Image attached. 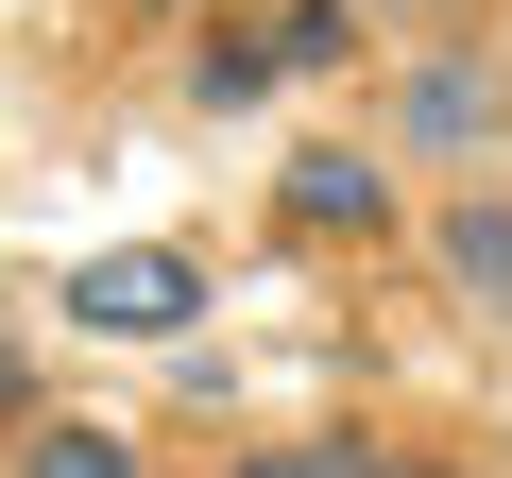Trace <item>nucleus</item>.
I'll use <instances>...</instances> for the list:
<instances>
[{
    "instance_id": "39448f33",
    "label": "nucleus",
    "mask_w": 512,
    "mask_h": 478,
    "mask_svg": "<svg viewBox=\"0 0 512 478\" xmlns=\"http://www.w3.org/2000/svg\"><path fill=\"white\" fill-rule=\"evenodd\" d=\"M18 478H154L120 427H69V410H18Z\"/></svg>"
},
{
    "instance_id": "f257e3e1",
    "label": "nucleus",
    "mask_w": 512,
    "mask_h": 478,
    "mask_svg": "<svg viewBox=\"0 0 512 478\" xmlns=\"http://www.w3.org/2000/svg\"><path fill=\"white\" fill-rule=\"evenodd\" d=\"M69 325H120V342H188L205 325V274L171 257V239H120V257L69 274Z\"/></svg>"
},
{
    "instance_id": "423d86ee",
    "label": "nucleus",
    "mask_w": 512,
    "mask_h": 478,
    "mask_svg": "<svg viewBox=\"0 0 512 478\" xmlns=\"http://www.w3.org/2000/svg\"><path fill=\"white\" fill-rule=\"evenodd\" d=\"M256 35H274V86H291V69H342V52H359V0H274Z\"/></svg>"
},
{
    "instance_id": "20e7f679",
    "label": "nucleus",
    "mask_w": 512,
    "mask_h": 478,
    "mask_svg": "<svg viewBox=\"0 0 512 478\" xmlns=\"http://www.w3.org/2000/svg\"><path fill=\"white\" fill-rule=\"evenodd\" d=\"M427 239H444V291H461V308H512V205H495V188H461Z\"/></svg>"
},
{
    "instance_id": "f03ea898",
    "label": "nucleus",
    "mask_w": 512,
    "mask_h": 478,
    "mask_svg": "<svg viewBox=\"0 0 512 478\" xmlns=\"http://www.w3.org/2000/svg\"><path fill=\"white\" fill-rule=\"evenodd\" d=\"M393 137H427V154H478V137H512V69H495V52H427V69L393 86Z\"/></svg>"
},
{
    "instance_id": "0eeeda50",
    "label": "nucleus",
    "mask_w": 512,
    "mask_h": 478,
    "mask_svg": "<svg viewBox=\"0 0 512 478\" xmlns=\"http://www.w3.org/2000/svg\"><path fill=\"white\" fill-rule=\"evenodd\" d=\"M188 86H205V103H256V86H274V35H256V18H222V35L188 52Z\"/></svg>"
},
{
    "instance_id": "9b49d317",
    "label": "nucleus",
    "mask_w": 512,
    "mask_h": 478,
    "mask_svg": "<svg viewBox=\"0 0 512 478\" xmlns=\"http://www.w3.org/2000/svg\"><path fill=\"white\" fill-rule=\"evenodd\" d=\"M137 18H188V0H137Z\"/></svg>"
},
{
    "instance_id": "7ed1b4c3",
    "label": "nucleus",
    "mask_w": 512,
    "mask_h": 478,
    "mask_svg": "<svg viewBox=\"0 0 512 478\" xmlns=\"http://www.w3.org/2000/svg\"><path fill=\"white\" fill-rule=\"evenodd\" d=\"M274 222H291V239H376V222H393V171H376L359 137H308V154L274 171Z\"/></svg>"
},
{
    "instance_id": "9d476101",
    "label": "nucleus",
    "mask_w": 512,
    "mask_h": 478,
    "mask_svg": "<svg viewBox=\"0 0 512 478\" xmlns=\"http://www.w3.org/2000/svg\"><path fill=\"white\" fill-rule=\"evenodd\" d=\"M376 18H461V0H376Z\"/></svg>"
},
{
    "instance_id": "6e6552de",
    "label": "nucleus",
    "mask_w": 512,
    "mask_h": 478,
    "mask_svg": "<svg viewBox=\"0 0 512 478\" xmlns=\"http://www.w3.org/2000/svg\"><path fill=\"white\" fill-rule=\"evenodd\" d=\"M222 478H376V444H256V461H222Z\"/></svg>"
},
{
    "instance_id": "1a4fd4ad",
    "label": "nucleus",
    "mask_w": 512,
    "mask_h": 478,
    "mask_svg": "<svg viewBox=\"0 0 512 478\" xmlns=\"http://www.w3.org/2000/svg\"><path fill=\"white\" fill-rule=\"evenodd\" d=\"M376 478H461V461H410V444H393V461H376Z\"/></svg>"
}]
</instances>
